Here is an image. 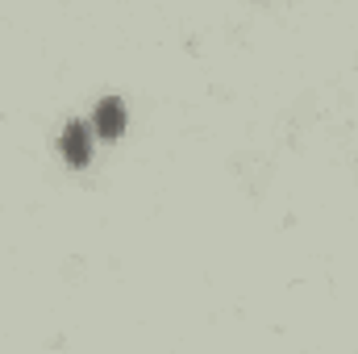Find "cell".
Wrapping results in <instances>:
<instances>
[{
	"instance_id": "obj_2",
	"label": "cell",
	"mask_w": 358,
	"mask_h": 354,
	"mask_svg": "<svg viewBox=\"0 0 358 354\" xmlns=\"http://www.w3.org/2000/svg\"><path fill=\"white\" fill-rule=\"evenodd\" d=\"M59 150H63V159L71 163V167H84L92 159V129L88 121H67L63 125V134H59Z\"/></svg>"
},
{
	"instance_id": "obj_1",
	"label": "cell",
	"mask_w": 358,
	"mask_h": 354,
	"mask_svg": "<svg viewBox=\"0 0 358 354\" xmlns=\"http://www.w3.org/2000/svg\"><path fill=\"white\" fill-rule=\"evenodd\" d=\"M92 129L100 138H121L125 134V100L121 96H100L96 100V113H92Z\"/></svg>"
}]
</instances>
